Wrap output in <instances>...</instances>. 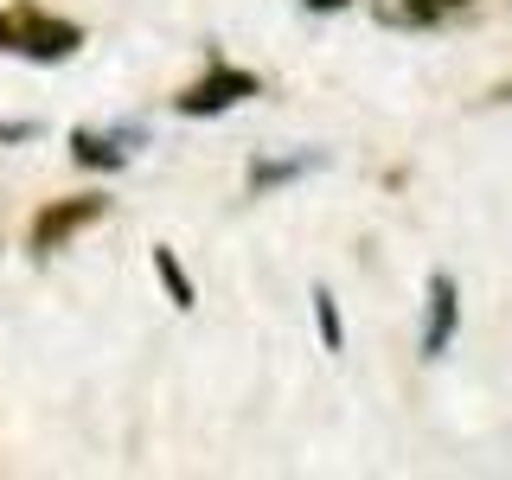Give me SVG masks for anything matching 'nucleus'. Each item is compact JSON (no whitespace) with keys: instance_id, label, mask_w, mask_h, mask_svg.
<instances>
[{"instance_id":"nucleus-1","label":"nucleus","mask_w":512,"mask_h":480,"mask_svg":"<svg viewBox=\"0 0 512 480\" xmlns=\"http://www.w3.org/2000/svg\"><path fill=\"white\" fill-rule=\"evenodd\" d=\"M0 52H20V58H71L77 52V26L52 20L39 7H7L0 13Z\"/></svg>"},{"instance_id":"nucleus-2","label":"nucleus","mask_w":512,"mask_h":480,"mask_svg":"<svg viewBox=\"0 0 512 480\" xmlns=\"http://www.w3.org/2000/svg\"><path fill=\"white\" fill-rule=\"evenodd\" d=\"M250 90H256V77H244V71H212L205 84H192L180 96V116H218V109H231L237 96H250Z\"/></svg>"},{"instance_id":"nucleus-3","label":"nucleus","mask_w":512,"mask_h":480,"mask_svg":"<svg viewBox=\"0 0 512 480\" xmlns=\"http://www.w3.org/2000/svg\"><path fill=\"white\" fill-rule=\"evenodd\" d=\"M90 218H103V199H90V192H84V199H64V205H52V212L32 224V250H58L64 237H71V231H84Z\"/></svg>"},{"instance_id":"nucleus-4","label":"nucleus","mask_w":512,"mask_h":480,"mask_svg":"<svg viewBox=\"0 0 512 480\" xmlns=\"http://www.w3.org/2000/svg\"><path fill=\"white\" fill-rule=\"evenodd\" d=\"M429 301H436V308H429V333H423V352L436 359V352L448 346V333H455V282H448V276H436V282H429Z\"/></svg>"},{"instance_id":"nucleus-5","label":"nucleus","mask_w":512,"mask_h":480,"mask_svg":"<svg viewBox=\"0 0 512 480\" xmlns=\"http://www.w3.org/2000/svg\"><path fill=\"white\" fill-rule=\"evenodd\" d=\"M455 7H468V0H410V7L391 13V20H397V26H436L442 13H455Z\"/></svg>"},{"instance_id":"nucleus-6","label":"nucleus","mask_w":512,"mask_h":480,"mask_svg":"<svg viewBox=\"0 0 512 480\" xmlns=\"http://www.w3.org/2000/svg\"><path fill=\"white\" fill-rule=\"evenodd\" d=\"M71 148H77L84 167H122V148H116V141H103V135H77Z\"/></svg>"},{"instance_id":"nucleus-7","label":"nucleus","mask_w":512,"mask_h":480,"mask_svg":"<svg viewBox=\"0 0 512 480\" xmlns=\"http://www.w3.org/2000/svg\"><path fill=\"white\" fill-rule=\"evenodd\" d=\"M154 269H160V282H167L173 308H192V282L180 276V263H173V250H154Z\"/></svg>"},{"instance_id":"nucleus-8","label":"nucleus","mask_w":512,"mask_h":480,"mask_svg":"<svg viewBox=\"0 0 512 480\" xmlns=\"http://www.w3.org/2000/svg\"><path fill=\"white\" fill-rule=\"evenodd\" d=\"M314 314H320V340H327V346H340V308H333V295H327V288L314 295Z\"/></svg>"},{"instance_id":"nucleus-9","label":"nucleus","mask_w":512,"mask_h":480,"mask_svg":"<svg viewBox=\"0 0 512 480\" xmlns=\"http://www.w3.org/2000/svg\"><path fill=\"white\" fill-rule=\"evenodd\" d=\"M308 7H314V13H333V7H346V0H308Z\"/></svg>"}]
</instances>
